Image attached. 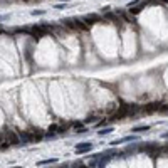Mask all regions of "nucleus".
Returning <instances> with one entry per match:
<instances>
[{
    "instance_id": "obj_17",
    "label": "nucleus",
    "mask_w": 168,
    "mask_h": 168,
    "mask_svg": "<svg viewBox=\"0 0 168 168\" xmlns=\"http://www.w3.org/2000/svg\"><path fill=\"white\" fill-rule=\"evenodd\" d=\"M74 168H89V166H88V165H82L81 161H76V163H74Z\"/></svg>"
},
{
    "instance_id": "obj_12",
    "label": "nucleus",
    "mask_w": 168,
    "mask_h": 168,
    "mask_svg": "<svg viewBox=\"0 0 168 168\" xmlns=\"http://www.w3.org/2000/svg\"><path fill=\"white\" fill-rule=\"evenodd\" d=\"M106 19H108V20H111V22H114V24H119V19H118V15H114V14H111V12L106 14Z\"/></svg>"
},
{
    "instance_id": "obj_18",
    "label": "nucleus",
    "mask_w": 168,
    "mask_h": 168,
    "mask_svg": "<svg viewBox=\"0 0 168 168\" xmlns=\"http://www.w3.org/2000/svg\"><path fill=\"white\" fill-rule=\"evenodd\" d=\"M8 146H10V143H8V141H4V143H2V145H0V150L4 151V150H7Z\"/></svg>"
},
{
    "instance_id": "obj_11",
    "label": "nucleus",
    "mask_w": 168,
    "mask_h": 168,
    "mask_svg": "<svg viewBox=\"0 0 168 168\" xmlns=\"http://www.w3.org/2000/svg\"><path fill=\"white\" fill-rule=\"evenodd\" d=\"M116 106H118L116 103H109V106L104 109V113L106 114H114V109H116Z\"/></svg>"
},
{
    "instance_id": "obj_14",
    "label": "nucleus",
    "mask_w": 168,
    "mask_h": 168,
    "mask_svg": "<svg viewBox=\"0 0 168 168\" xmlns=\"http://www.w3.org/2000/svg\"><path fill=\"white\" fill-rule=\"evenodd\" d=\"M89 123L92 124V123H99V121H98V118H96V116H92V114H89V116L86 118V119H84V124H89Z\"/></svg>"
},
{
    "instance_id": "obj_23",
    "label": "nucleus",
    "mask_w": 168,
    "mask_h": 168,
    "mask_svg": "<svg viewBox=\"0 0 168 168\" xmlns=\"http://www.w3.org/2000/svg\"><path fill=\"white\" fill-rule=\"evenodd\" d=\"M163 138H168V133H166V134H163Z\"/></svg>"
},
{
    "instance_id": "obj_8",
    "label": "nucleus",
    "mask_w": 168,
    "mask_h": 168,
    "mask_svg": "<svg viewBox=\"0 0 168 168\" xmlns=\"http://www.w3.org/2000/svg\"><path fill=\"white\" fill-rule=\"evenodd\" d=\"M76 27H77L79 30H88L89 29V25L84 20H79V19H76Z\"/></svg>"
},
{
    "instance_id": "obj_7",
    "label": "nucleus",
    "mask_w": 168,
    "mask_h": 168,
    "mask_svg": "<svg viewBox=\"0 0 168 168\" xmlns=\"http://www.w3.org/2000/svg\"><path fill=\"white\" fill-rule=\"evenodd\" d=\"M19 138H20V141H24V143H30L29 131H19Z\"/></svg>"
},
{
    "instance_id": "obj_2",
    "label": "nucleus",
    "mask_w": 168,
    "mask_h": 168,
    "mask_svg": "<svg viewBox=\"0 0 168 168\" xmlns=\"http://www.w3.org/2000/svg\"><path fill=\"white\" fill-rule=\"evenodd\" d=\"M161 109V103H148L141 108L143 113H155V111H160Z\"/></svg>"
},
{
    "instance_id": "obj_10",
    "label": "nucleus",
    "mask_w": 168,
    "mask_h": 168,
    "mask_svg": "<svg viewBox=\"0 0 168 168\" xmlns=\"http://www.w3.org/2000/svg\"><path fill=\"white\" fill-rule=\"evenodd\" d=\"M146 5V2H141V4L138 5V7H130V12L133 14V15H136V14H140V10H141L143 7Z\"/></svg>"
},
{
    "instance_id": "obj_21",
    "label": "nucleus",
    "mask_w": 168,
    "mask_h": 168,
    "mask_svg": "<svg viewBox=\"0 0 168 168\" xmlns=\"http://www.w3.org/2000/svg\"><path fill=\"white\" fill-rule=\"evenodd\" d=\"M160 2H163V4H168V0H160Z\"/></svg>"
},
{
    "instance_id": "obj_3",
    "label": "nucleus",
    "mask_w": 168,
    "mask_h": 168,
    "mask_svg": "<svg viewBox=\"0 0 168 168\" xmlns=\"http://www.w3.org/2000/svg\"><path fill=\"white\" fill-rule=\"evenodd\" d=\"M92 150V143L91 141H84L76 145V153H88V151Z\"/></svg>"
},
{
    "instance_id": "obj_15",
    "label": "nucleus",
    "mask_w": 168,
    "mask_h": 168,
    "mask_svg": "<svg viewBox=\"0 0 168 168\" xmlns=\"http://www.w3.org/2000/svg\"><path fill=\"white\" fill-rule=\"evenodd\" d=\"M148 130H150V126H148V124H145V126H136V128H133L134 133H143V131H148Z\"/></svg>"
},
{
    "instance_id": "obj_24",
    "label": "nucleus",
    "mask_w": 168,
    "mask_h": 168,
    "mask_svg": "<svg viewBox=\"0 0 168 168\" xmlns=\"http://www.w3.org/2000/svg\"><path fill=\"white\" fill-rule=\"evenodd\" d=\"M0 34H2V29H0Z\"/></svg>"
},
{
    "instance_id": "obj_16",
    "label": "nucleus",
    "mask_w": 168,
    "mask_h": 168,
    "mask_svg": "<svg viewBox=\"0 0 168 168\" xmlns=\"http://www.w3.org/2000/svg\"><path fill=\"white\" fill-rule=\"evenodd\" d=\"M57 158H49V160H44V161H39V165H50V163H56Z\"/></svg>"
},
{
    "instance_id": "obj_6",
    "label": "nucleus",
    "mask_w": 168,
    "mask_h": 168,
    "mask_svg": "<svg viewBox=\"0 0 168 168\" xmlns=\"http://www.w3.org/2000/svg\"><path fill=\"white\" fill-rule=\"evenodd\" d=\"M62 24H66V27H69L71 30H77V27H76V19H64Z\"/></svg>"
},
{
    "instance_id": "obj_5",
    "label": "nucleus",
    "mask_w": 168,
    "mask_h": 168,
    "mask_svg": "<svg viewBox=\"0 0 168 168\" xmlns=\"http://www.w3.org/2000/svg\"><path fill=\"white\" fill-rule=\"evenodd\" d=\"M29 134H30V141H40L46 134L42 133L40 130H34V131H29Z\"/></svg>"
},
{
    "instance_id": "obj_1",
    "label": "nucleus",
    "mask_w": 168,
    "mask_h": 168,
    "mask_svg": "<svg viewBox=\"0 0 168 168\" xmlns=\"http://www.w3.org/2000/svg\"><path fill=\"white\" fill-rule=\"evenodd\" d=\"M5 141H8L10 145H14V146H20V138L17 136L15 131H10L8 128H5Z\"/></svg>"
},
{
    "instance_id": "obj_13",
    "label": "nucleus",
    "mask_w": 168,
    "mask_h": 168,
    "mask_svg": "<svg viewBox=\"0 0 168 168\" xmlns=\"http://www.w3.org/2000/svg\"><path fill=\"white\" fill-rule=\"evenodd\" d=\"M109 133H113V126H108V128H103L101 131H98L99 136H104V134H109Z\"/></svg>"
},
{
    "instance_id": "obj_9",
    "label": "nucleus",
    "mask_w": 168,
    "mask_h": 168,
    "mask_svg": "<svg viewBox=\"0 0 168 168\" xmlns=\"http://www.w3.org/2000/svg\"><path fill=\"white\" fill-rule=\"evenodd\" d=\"M133 140H136V136H124V138H121V140H116V141H113L111 145H121V143L133 141Z\"/></svg>"
},
{
    "instance_id": "obj_22",
    "label": "nucleus",
    "mask_w": 168,
    "mask_h": 168,
    "mask_svg": "<svg viewBox=\"0 0 168 168\" xmlns=\"http://www.w3.org/2000/svg\"><path fill=\"white\" fill-rule=\"evenodd\" d=\"M59 2H71V0H59Z\"/></svg>"
},
{
    "instance_id": "obj_19",
    "label": "nucleus",
    "mask_w": 168,
    "mask_h": 168,
    "mask_svg": "<svg viewBox=\"0 0 168 168\" xmlns=\"http://www.w3.org/2000/svg\"><path fill=\"white\" fill-rule=\"evenodd\" d=\"M42 14H44V10H34L32 15H42Z\"/></svg>"
},
{
    "instance_id": "obj_20",
    "label": "nucleus",
    "mask_w": 168,
    "mask_h": 168,
    "mask_svg": "<svg viewBox=\"0 0 168 168\" xmlns=\"http://www.w3.org/2000/svg\"><path fill=\"white\" fill-rule=\"evenodd\" d=\"M59 168H69V165H62V166H59Z\"/></svg>"
},
{
    "instance_id": "obj_4",
    "label": "nucleus",
    "mask_w": 168,
    "mask_h": 168,
    "mask_svg": "<svg viewBox=\"0 0 168 168\" xmlns=\"http://www.w3.org/2000/svg\"><path fill=\"white\" fill-rule=\"evenodd\" d=\"M82 20L86 22L88 25H91V24H98V22H103V19H101L99 15H96V14H92V15H84V17H82Z\"/></svg>"
}]
</instances>
